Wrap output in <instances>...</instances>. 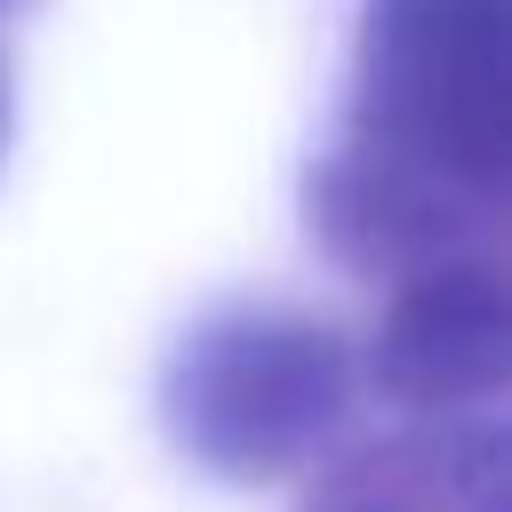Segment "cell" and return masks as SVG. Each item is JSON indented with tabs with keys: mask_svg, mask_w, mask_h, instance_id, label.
Returning <instances> with one entry per match:
<instances>
[{
	"mask_svg": "<svg viewBox=\"0 0 512 512\" xmlns=\"http://www.w3.org/2000/svg\"><path fill=\"white\" fill-rule=\"evenodd\" d=\"M352 400H360V344L336 320L264 296L200 312L160 368L168 440L232 488L312 472L336 448Z\"/></svg>",
	"mask_w": 512,
	"mask_h": 512,
	"instance_id": "obj_2",
	"label": "cell"
},
{
	"mask_svg": "<svg viewBox=\"0 0 512 512\" xmlns=\"http://www.w3.org/2000/svg\"><path fill=\"white\" fill-rule=\"evenodd\" d=\"M512 376V288L504 248L424 264L392 280V304L360 352V384L408 416H488Z\"/></svg>",
	"mask_w": 512,
	"mask_h": 512,
	"instance_id": "obj_3",
	"label": "cell"
},
{
	"mask_svg": "<svg viewBox=\"0 0 512 512\" xmlns=\"http://www.w3.org/2000/svg\"><path fill=\"white\" fill-rule=\"evenodd\" d=\"M512 16L504 0H360L336 136L304 168V232L352 280L504 248Z\"/></svg>",
	"mask_w": 512,
	"mask_h": 512,
	"instance_id": "obj_1",
	"label": "cell"
},
{
	"mask_svg": "<svg viewBox=\"0 0 512 512\" xmlns=\"http://www.w3.org/2000/svg\"><path fill=\"white\" fill-rule=\"evenodd\" d=\"M0 32H8V0H0ZM0 152H8V48H0Z\"/></svg>",
	"mask_w": 512,
	"mask_h": 512,
	"instance_id": "obj_5",
	"label": "cell"
},
{
	"mask_svg": "<svg viewBox=\"0 0 512 512\" xmlns=\"http://www.w3.org/2000/svg\"><path fill=\"white\" fill-rule=\"evenodd\" d=\"M296 512H504V424L416 416L360 448L320 456Z\"/></svg>",
	"mask_w": 512,
	"mask_h": 512,
	"instance_id": "obj_4",
	"label": "cell"
}]
</instances>
